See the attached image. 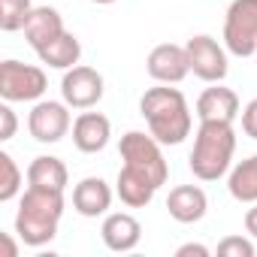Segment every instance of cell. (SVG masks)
<instances>
[{"label":"cell","instance_id":"cell-1","mask_svg":"<svg viewBox=\"0 0 257 257\" xmlns=\"http://www.w3.org/2000/svg\"><path fill=\"white\" fill-rule=\"evenodd\" d=\"M140 115L161 146H179L191 137V109L179 88H149L140 100Z\"/></svg>","mask_w":257,"mask_h":257},{"label":"cell","instance_id":"cell-2","mask_svg":"<svg viewBox=\"0 0 257 257\" xmlns=\"http://www.w3.org/2000/svg\"><path fill=\"white\" fill-rule=\"evenodd\" d=\"M61 215H64V191L28 185L16 212V233L25 245L40 248L58 236Z\"/></svg>","mask_w":257,"mask_h":257},{"label":"cell","instance_id":"cell-3","mask_svg":"<svg viewBox=\"0 0 257 257\" xmlns=\"http://www.w3.org/2000/svg\"><path fill=\"white\" fill-rule=\"evenodd\" d=\"M236 152V131L230 121H200L194 149H191V173L200 182H218L233 161Z\"/></svg>","mask_w":257,"mask_h":257},{"label":"cell","instance_id":"cell-4","mask_svg":"<svg viewBox=\"0 0 257 257\" xmlns=\"http://www.w3.org/2000/svg\"><path fill=\"white\" fill-rule=\"evenodd\" d=\"M118 152H121L124 167H131V170L149 176L158 188L167 185V179H170V167H167V158H164V152H161V143H158L152 134H143V131L124 134Z\"/></svg>","mask_w":257,"mask_h":257},{"label":"cell","instance_id":"cell-5","mask_svg":"<svg viewBox=\"0 0 257 257\" xmlns=\"http://www.w3.org/2000/svg\"><path fill=\"white\" fill-rule=\"evenodd\" d=\"M224 46L236 58L257 55V0H233L224 19Z\"/></svg>","mask_w":257,"mask_h":257},{"label":"cell","instance_id":"cell-6","mask_svg":"<svg viewBox=\"0 0 257 257\" xmlns=\"http://www.w3.org/2000/svg\"><path fill=\"white\" fill-rule=\"evenodd\" d=\"M49 88V79L40 67L22 64V61H4L0 64V97L7 103H28L40 100Z\"/></svg>","mask_w":257,"mask_h":257},{"label":"cell","instance_id":"cell-7","mask_svg":"<svg viewBox=\"0 0 257 257\" xmlns=\"http://www.w3.org/2000/svg\"><path fill=\"white\" fill-rule=\"evenodd\" d=\"M61 97L70 109H91L103 100V76L94 67H70L61 79Z\"/></svg>","mask_w":257,"mask_h":257},{"label":"cell","instance_id":"cell-8","mask_svg":"<svg viewBox=\"0 0 257 257\" xmlns=\"http://www.w3.org/2000/svg\"><path fill=\"white\" fill-rule=\"evenodd\" d=\"M188 64H191V73L203 82H221L227 76V52L218 46V40L200 34V37H191L188 46Z\"/></svg>","mask_w":257,"mask_h":257},{"label":"cell","instance_id":"cell-9","mask_svg":"<svg viewBox=\"0 0 257 257\" xmlns=\"http://www.w3.org/2000/svg\"><path fill=\"white\" fill-rule=\"evenodd\" d=\"M28 131L37 143H61L70 131V106L58 100H40L28 115Z\"/></svg>","mask_w":257,"mask_h":257},{"label":"cell","instance_id":"cell-10","mask_svg":"<svg viewBox=\"0 0 257 257\" xmlns=\"http://www.w3.org/2000/svg\"><path fill=\"white\" fill-rule=\"evenodd\" d=\"M146 70L155 82L161 85H179L188 73H191V64H188V52L185 46H176V43H161L152 49L149 61H146Z\"/></svg>","mask_w":257,"mask_h":257},{"label":"cell","instance_id":"cell-11","mask_svg":"<svg viewBox=\"0 0 257 257\" xmlns=\"http://www.w3.org/2000/svg\"><path fill=\"white\" fill-rule=\"evenodd\" d=\"M109 137H112V124L106 115L100 112H82L76 121H73V146L82 152V155H97L109 146Z\"/></svg>","mask_w":257,"mask_h":257},{"label":"cell","instance_id":"cell-12","mask_svg":"<svg viewBox=\"0 0 257 257\" xmlns=\"http://www.w3.org/2000/svg\"><path fill=\"white\" fill-rule=\"evenodd\" d=\"M100 236H103V245L109 251H134L143 239V224L134 218V215H127V212H112L106 215L103 227H100Z\"/></svg>","mask_w":257,"mask_h":257},{"label":"cell","instance_id":"cell-13","mask_svg":"<svg viewBox=\"0 0 257 257\" xmlns=\"http://www.w3.org/2000/svg\"><path fill=\"white\" fill-rule=\"evenodd\" d=\"M112 206V188L100 179V176H88L73 188V209L82 218H97L106 215Z\"/></svg>","mask_w":257,"mask_h":257},{"label":"cell","instance_id":"cell-14","mask_svg":"<svg viewBox=\"0 0 257 257\" xmlns=\"http://www.w3.org/2000/svg\"><path fill=\"white\" fill-rule=\"evenodd\" d=\"M209 209V200H206V191L197 188V185H179L170 191L167 197V212L173 221L179 224H197Z\"/></svg>","mask_w":257,"mask_h":257},{"label":"cell","instance_id":"cell-15","mask_svg":"<svg viewBox=\"0 0 257 257\" xmlns=\"http://www.w3.org/2000/svg\"><path fill=\"white\" fill-rule=\"evenodd\" d=\"M197 115L200 121H236L239 115V97L233 88H224L215 82V88H206L197 97Z\"/></svg>","mask_w":257,"mask_h":257},{"label":"cell","instance_id":"cell-16","mask_svg":"<svg viewBox=\"0 0 257 257\" xmlns=\"http://www.w3.org/2000/svg\"><path fill=\"white\" fill-rule=\"evenodd\" d=\"M22 31H25L28 46L37 52V49H43L49 40H55L58 34H64V19H61V13H58L55 7H34Z\"/></svg>","mask_w":257,"mask_h":257},{"label":"cell","instance_id":"cell-17","mask_svg":"<svg viewBox=\"0 0 257 257\" xmlns=\"http://www.w3.org/2000/svg\"><path fill=\"white\" fill-rule=\"evenodd\" d=\"M115 194L121 197L124 206L143 209V206H149V203L155 200L158 185H155L149 176H143V173H137V170H131V167H121L118 182H115Z\"/></svg>","mask_w":257,"mask_h":257},{"label":"cell","instance_id":"cell-18","mask_svg":"<svg viewBox=\"0 0 257 257\" xmlns=\"http://www.w3.org/2000/svg\"><path fill=\"white\" fill-rule=\"evenodd\" d=\"M37 55H40L43 64H49V67H55V70H70V67H76L79 58H82V43H79L70 31H64V34H58L55 40H49L43 49H37Z\"/></svg>","mask_w":257,"mask_h":257},{"label":"cell","instance_id":"cell-19","mask_svg":"<svg viewBox=\"0 0 257 257\" xmlns=\"http://www.w3.org/2000/svg\"><path fill=\"white\" fill-rule=\"evenodd\" d=\"M70 182V173L64 167L61 158H52V155H40L31 161L28 167V185L34 188H52V191H64Z\"/></svg>","mask_w":257,"mask_h":257},{"label":"cell","instance_id":"cell-20","mask_svg":"<svg viewBox=\"0 0 257 257\" xmlns=\"http://www.w3.org/2000/svg\"><path fill=\"white\" fill-rule=\"evenodd\" d=\"M227 188H230L233 200H239V203H257V155L239 161L230 170Z\"/></svg>","mask_w":257,"mask_h":257},{"label":"cell","instance_id":"cell-21","mask_svg":"<svg viewBox=\"0 0 257 257\" xmlns=\"http://www.w3.org/2000/svg\"><path fill=\"white\" fill-rule=\"evenodd\" d=\"M19 191H22V170L13 161V155L0 152V203L16 200Z\"/></svg>","mask_w":257,"mask_h":257},{"label":"cell","instance_id":"cell-22","mask_svg":"<svg viewBox=\"0 0 257 257\" xmlns=\"http://www.w3.org/2000/svg\"><path fill=\"white\" fill-rule=\"evenodd\" d=\"M31 0H0V28L7 34L22 31L28 16H31Z\"/></svg>","mask_w":257,"mask_h":257},{"label":"cell","instance_id":"cell-23","mask_svg":"<svg viewBox=\"0 0 257 257\" xmlns=\"http://www.w3.org/2000/svg\"><path fill=\"white\" fill-rule=\"evenodd\" d=\"M218 254L221 257H254V245H251V239L227 236V239L218 242Z\"/></svg>","mask_w":257,"mask_h":257},{"label":"cell","instance_id":"cell-24","mask_svg":"<svg viewBox=\"0 0 257 257\" xmlns=\"http://www.w3.org/2000/svg\"><path fill=\"white\" fill-rule=\"evenodd\" d=\"M16 127H19V121H16V112L4 103V106H0V140H13L16 137Z\"/></svg>","mask_w":257,"mask_h":257},{"label":"cell","instance_id":"cell-25","mask_svg":"<svg viewBox=\"0 0 257 257\" xmlns=\"http://www.w3.org/2000/svg\"><path fill=\"white\" fill-rule=\"evenodd\" d=\"M242 131H245L251 140H257V97L242 109Z\"/></svg>","mask_w":257,"mask_h":257},{"label":"cell","instance_id":"cell-26","mask_svg":"<svg viewBox=\"0 0 257 257\" xmlns=\"http://www.w3.org/2000/svg\"><path fill=\"white\" fill-rule=\"evenodd\" d=\"M212 251L206 248V245H200V242H188V245H179L176 248V257H209Z\"/></svg>","mask_w":257,"mask_h":257},{"label":"cell","instance_id":"cell-27","mask_svg":"<svg viewBox=\"0 0 257 257\" xmlns=\"http://www.w3.org/2000/svg\"><path fill=\"white\" fill-rule=\"evenodd\" d=\"M245 230L257 239V203H251V209L245 212Z\"/></svg>","mask_w":257,"mask_h":257},{"label":"cell","instance_id":"cell-28","mask_svg":"<svg viewBox=\"0 0 257 257\" xmlns=\"http://www.w3.org/2000/svg\"><path fill=\"white\" fill-rule=\"evenodd\" d=\"M16 251H19V248H16V242L7 236V254H10V257H16Z\"/></svg>","mask_w":257,"mask_h":257},{"label":"cell","instance_id":"cell-29","mask_svg":"<svg viewBox=\"0 0 257 257\" xmlns=\"http://www.w3.org/2000/svg\"><path fill=\"white\" fill-rule=\"evenodd\" d=\"M91 4H100V7H106V4H115V0H91Z\"/></svg>","mask_w":257,"mask_h":257}]
</instances>
